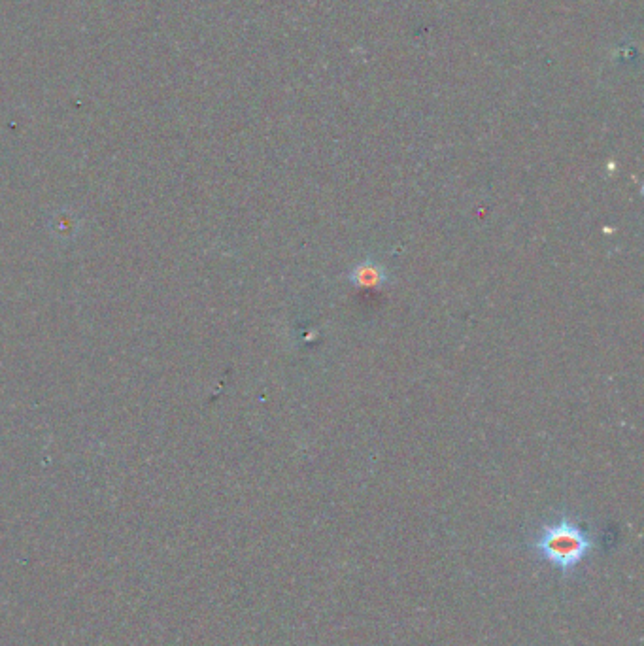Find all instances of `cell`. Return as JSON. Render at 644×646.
I'll list each match as a JSON object with an SVG mask.
<instances>
[{
    "mask_svg": "<svg viewBox=\"0 0 644 646\" xmlns=\"http://www.w3.org/2000/svg\"><path fill=\"white\" fill-rule=\"evenodd\" d=\"M531 546L543 560L556 565L567 577L578 563L590 556L595 541L573 518L561 516L558 522L544 524Z\"/></svg>",
    "mask_w": 644,
    "mask_h": 646,
    "instance_id": "cell-1",
    "label": "cell"
},
{
    "mask_svg": "<svg viewBox=\"0 0 644 646\" xmlns=\"http://www.w3.org/2000/svg\"><path fill=\"white\" fill-rule=\"evenodd\" d=\"M348 282L359 289H380L390 282V274L384 265L373 259L361 261L348 274Z\"/></svg>",
    "mask_w": 644,
    "mask_h": 646,
    "instance_id": "cell-2",
    "label": "cell"
}]
</instances>
